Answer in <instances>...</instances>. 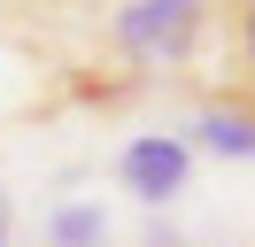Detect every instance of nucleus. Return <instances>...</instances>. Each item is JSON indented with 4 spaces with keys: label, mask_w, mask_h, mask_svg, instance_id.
<instances>
[{
    "label": "nucleus",
    "mask_w": 255,
    "mask_h": 247,
    "mask_svg": "<svg viewBox=\"0 0 255 247\" xmlns=\"http://www.w3.org/2000/svg\"><path fill=\"white\" fill-rule=\"evenodd\" d=\"M209 46V0H124L109 15V54L124 70H178Z\"/></svg>",
    "instance_id": "f257e3e1"
},
{
    "label": "nucleus",
    "mask_w": 255,
    "mask_h": 247,
    "mask_svg": "<svg viewBox=\"0 0 255 247\" xmlns=\"http://www.w3.org/2000/svg\"><path fill=\"white\" fill-rule=\"evenodd\" d=\"M116 178H124V193L131 201H170V193H186V178H193V147H186V131H139L124 154H116Z\"/></svg>",
    "instance_id": "f03ea898"
},
{
    "label": "nucleus",
    "mask_w": 255,
    "mask_h": 247,
    "mask_svg": "<svg viewBox=\"0 0 255 247\" xmlns=\"http://www.w3.org/2000/svg\"><path fill=\"white\" fill-rule=\"evenodd\" d=\"M186 147L217 154V162H255V101L248 93H209L193 131H186Z\"/></svg>",
    "instance_id": "7ed1b4c3"
},
{
    "label": "nucleus",
    "mask_w": 255,
    "mask_h": 247,
    "mask_svg": "<svg viewBox=\"0 0 255 247\" xmlns=\"http://www.w3.org/2000/svg\"><path fill=\"white\" fill-rule=\"evenodd\" d=\"M209 46H217L224 93L255 101V0H209Z\"/></svg>",
    "instance_id": "20e7f679"
},
{
    "label": "nucleus",
    "mask_w": 255,
    "mask_h": 247,
    "mask_svg": "<svg viewBox=\"0 0 255 247\" xmlns=\"http://www.w3.org/2000/svg\"><path fill=\"white\" fill-rule=\"evenodd\" d=\"M47 240L54 247H109V216H101L93 201H70V209H54Z\"/></svg>",
    "instance_id": "39448f33"
},
{
    "label": "nucleus",
    "mask_w": 255,
    "mask_h": 247,
    "mask_svg": "<svg viewBox=\"0 0 255 247\" xmlns=\"http://www.w3.org/2000/svg\"><path fill=\"white\" fill-rule=\"evenodd\" d=\"M8 232H16V209H8V193H0V247H8Z\"/></svg>",
    "instance_id": "423d86ee"
},
{
    "label": "nucleus",
    "mask_w": 255,
    "mask_h": 247,
    "mask_svg": "<svg viewBox=\"0 0 255 247\" xmlns=\"http://www.w3.org/2000/svg\"><path fill=\"white\" fill-rule=\"evenodd\" d=\"M155 247H170V240H155Z\"/></svg>",
    "instance_id": "0eeeda50"
}]
</instances>
